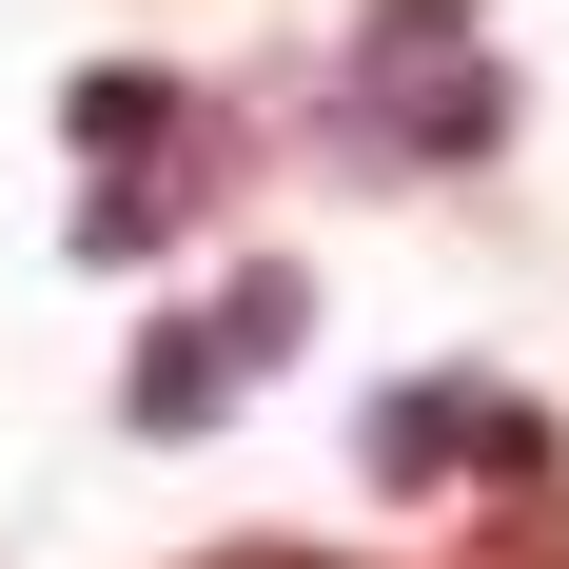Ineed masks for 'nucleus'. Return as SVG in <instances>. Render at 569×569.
<instances>
[{
    "mask_svg": "<svg viewBox=\"0 0 569 569\" xmlns=\"http://www.w3.org/2000/svg\"><path fill=\"white\" fill-rule=\"evenodd\" d=\"M295 335H315V276H295V256H236L217 295H177L158 335H138V373H118V432H158V452H177V432H217V412L256 393Z\"/></svg>",
    "mask_w": 569,
    "mask_h": 569,
    "instance_id": "2",
    "label": "nucleus"
},
{
    "mask_svg": "<svg viewBox=\"0 0 569 569\" xmlns=\"http://www.w3.org/2000/svg\"><path fill=\"white\" fill-rule=\"evenodd\" d=\"M452 569H569V491H491Z\"/></svg>",
    "mask_w": 569,
    "mask_h": 569,
    "instance_id": "4",
    "label": "nucleus"
},
{
    "mask_svg": "<svg viewBox=\"0 0 569 569\" xmlns=\"http://www.w3.org/2000/svg\"><path fill=\"white\" fill-rule=\"evenodd\" d=\"M353 452L393 471V491H471V511H491V491H569V432H550L530 393H491V373H412V393H373Z\"/></svg>",
    "mask_w": 569,
    "mask_h": 569,
    "instance_id": "3",
    "label": "nucleus"
},
{
    "mask_svg": "<svg viewBox=\"0 0 569 569\" xmlns=\"http://www.w3.org/2000/svg\"><path fill=\"white\" fill-rule=\"evenodd\" d=\"M197 569H353V550H197Z\"/></svg>",
    "mask_w": 569,
    "mask_h": 569,
    "instance_id": "5",
    "label": "nucleus"
},
{
    "mask_svg": "<svg viewBox=\"0 0 569 569\" xmlns=\"http://www.w3.org/2000/svg\"><path fill=\"white\" fill-rule=\"evenodd\" d=\"M511 59H491V20L471 0H353V138L393 177H471V158H511Z\"/></svg>",
    "mask_w": 569,
    "mask_h": 569,
    "instance_id": "1",
    "label": "nucleus"
}]
</instances>
